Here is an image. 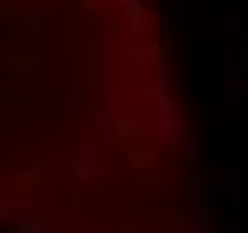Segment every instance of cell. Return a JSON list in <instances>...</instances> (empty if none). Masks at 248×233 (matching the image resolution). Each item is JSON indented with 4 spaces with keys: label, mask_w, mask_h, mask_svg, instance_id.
<instances>
[{
    "label": "cell",
    "mask_w": 248,
    "mask_h": 233,
    "mask_svg": "<svg viewBox=\"0 0 248 233\" xmlns=\"http://www.w3.org/2000/svg\"><path fill=\"white\" fill-rule=\"evenodd\" d=\"M10 233H209L154 0H0Z\"/></svg>",
    "instance_id": "obj_1"
}]
</instances>
